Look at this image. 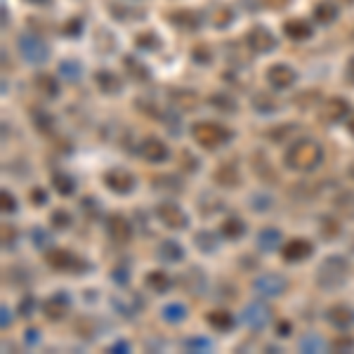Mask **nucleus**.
Listing matches in <instances>:
<instances>
[{"instance_id":"1","label":"nucleus","mask_w":354,"mask_h":354,"mask_svg":"<svg viewBox=\"0 0 354 354\" xmlns=\"http://www.w3.org/2000/svg\"><path fill=\"white\" fill-rule=\"evenodd\" d=\"M322 161H324L322 145L314 140H307V137L295 140L286 149V153H283V163H286L290 170H298V173H310V170L319 168Z\"/></svg>"},{"instance_id":"2","label":"nucleus","mask_w":354,"mask_h":354,"mask_svg":"<svg viewBox=\"0 0 354 354\" xmlns=\"http://www.w3.org/2000/svg\"><path fill=\"white\" fill-rule=\"evenodd\" d=\"M192 137L198 147H203V149H208V151H215V149H220V147H225L227 142H232L234 133L220 123L201 121V123L192 125Z\"/></svg>"},{"instance_id":"3","label":"nucleus","mask_w":354,"mask_h":354,"mask_svg":"<svg viewBox=\"0 0 354 354\" xmlns=\"http://www.w3.org/2000/svg\"><path fill=\"white\" fill-rule=\"evenodd\" d=\"M347 274H350V262L342 255H328L317 267V283L326 290H335L347 281Z\"/></svg>"},{"instance_id":"4","label":"nucleus","mask_w":354,"mask_h":354,"mask_svg":"<svg viewBox=\"0 0 354 354\" xmlns=\"http://www.w3.org/2000/svg\"><path fill=\"white\" fill-rule=\"evenodd\" d=\"M19 53L28 64H43L48 59V45L33 33H24L19 36Z\"/></svg>"},{"instance_id":"5","label":"nucleus","mask_w":354,"mask_h":354,"mask_svg":"<svg viewBox=\"0 0 354 354\" xmlns=\"http://www.w3.org/2000/svg\"><path fill=\"white\" fill-rule=\"evenodd\" d=\"M253 288L255 293H260L262 298H279V295L286 293L288 288V281L286 277H281V274H262L253 281Z\"/></svg>"},{"instance_id":"6","label":"nucleus","mask_w":354,"mask_h":354,"mask_svg":"<svg viewBox=\"0 0 354 354\" xmlns=\"http://www.w3.org/2000/svg\"><path fill=\"white\" fill-rule=\"evenodd\" d=\"M156 215H158V220L168 227V230H187V225H189L185 210H182L180 205L173 203V201L158 203L156 205Z\"/></svg>"},{"instance_id":"7","label":"nucleus","mask_w":354,"mask_h":354,"mask_svg":"<svg viewBox=\"0 0 354 354\" xmlns=\"http://www.w3.org/2000/svg\"><path fill=\"white\" fill-rule=\"evenodd\" d=\"M45 260H48V265L53 267V270H59V272H83L85 270L83 262L78 260L71 250H64V248H53L48 255H45Z\"/></svg>"},{"instance_id":"8","label":"nucleus","mask_w":354,"mask_h":354,"mask_svg":"<svg viewBox=\"0 0 354 354\" xmlns=\"http://www.w3.org/2000/svg\"><path fill=\"white\" fill-rule=\"evenodd\" d=\"M243 322L248 324L253 330H262L267 326V324L272 322V310L270 305H265L262 300H255L250 302L248 307L243 310Z\"/></svg>"},{"instance_id":"9","label":"nucleus","mask_w":354,"mask_h":354,"mask_svg":"<svg viewBox=\"0 0 354 354\" xmlns=\"http://www.w3.org/2000/svg\"><path fill=\"white\" fill-rule=\"evenodd\" d=\"M245 43H248V48L253 50V53H258V55H267V53H272V50L277 48V38H274L265 26H253V28H250L248 36H245Z\"/></svg>"},{"instance_id":"10","label":"nucleus","mask_w":354,"mask_h":354,"mask_svg":"<svg viewBox=\"0 0 354 354\" xmlns=\"http://www.w3.org/2000/svg\"><path fill=\"white\" fill-rule=\"evenodd\" d=\"M104 182L113 194H130L137 185L135 175L125 168H111L109 173L104 175Z\"/></svg>"},{"instance_id":"11","label":"nucleus","mask_w":354,"mask_h":354,"mask_svg":"<svg viewBox=\"0 0 354 354\" xmlns=\"http://www.w3.org/2000/svg\"><path fill=\"white\" fill-rule=\"evenodd\" d=\"M106 232H109V236L118 243H128L130 239H133V225H130V220L121 213H113L106 218Z\"/></svg>"},{"instance_id":"12","label":"nucleus","mask_w":354,"mask_h":354,"mask_svg":"<svg viewBox=\"0 0 354 354\" xmlns=\"http://www.w3.org/2000/svg\"><path fill=\"white\" fill-rule=\"evenodd\" d=\"M314 245L307 239H293L281 248V255L286 262H305L307 258H312Z\"/></svg>"},{"instance_id":"13","label":"nucleus","mask_w":354,"mask_h":354,"mask_svg":"<svg viewBox=\"0 0 354 354\" xmlns=\"http://www.w3.org/2000/svg\"><path fill=\"white\" fill-rule=\"evenodd\" d=\"M350 116V102L342 100V97H333L324 104L322 109V121L324 123H340Z\"/></svg>"},{"instance_id":"14","label":"nucleus","mask_w":354,"mask_h":354,"mask_svg":"<svg viewBox=\"0 0 354 354\" xmlns=\"http://www.w3.org/2000/svg\"><path fill=\"white\" fill-rule=\"evenodd\" d=\"M295 71L286 64H274L270 66V71H267V81L274 90H288L290 85L295 83Z\"/></svg>"},{"instance_id":"15","label":"nucleus","mask_w":354,"mask_h":354,"mask_svg":"<svg viewBox=\"0 0 354 354\" xmlns=\"http://www.w3.org/2000/svg\"><path fill=\"white\" fill-rule=\"evenodd\" d=\"M68 305H71V300H68L66 293H55L53 298H48V302L43 305L45 319H50V322H62L68 314Z\"/></svg>"},{"instance_id":"16","label":"nucleus","mask_w":354,"mask_h":354,"mask_svg":"<svg viewBox=\"0 0 354 354\" xmlns=\"http://www.w3.org/2000/svg\"><path fill=\"white\" fill-rule=\"evenodd\" d=\"M140 153H142V158H147L149 163H161L168 158L170 151L158 137H147V140L140 145Z\"/></svg>"},{"instance_id":"17","label":"nucleus","mask_w":354,"mask_h":354,"mask_svg":"<svg viewBox=\"0 0 354 354\" xmlns=\"http://www.w3.org/2000/svg\"><path fill=\"white\" fill-rule=\"evenodd\" d=\"M111 305L116 307V312H121L123 317L133 319L135 314L145 307V302H142V298L137 293H123V295H113Z\"/></svg>"},{"instance_id":"18","label":"nucleus","mask_w":354,"mask_h":354,"mask_svg":"<svg viewBox=\"0 0 354 354\" xmlns=\"http://www.w3.org/2000/svg\"><path fill=\"white\" fill-rule=\"evenodd\" d=\"M170 24L177 26L180 31L192 33L201 26V17L194 12V10H173V12H170Z\"/></svg>"},{"instance_id":"19","label":"nucleus","mask_w":354,"mask_h":354,"mask_svg":"<svg viewBox=\"0 0 354 354\" xmlns=\"http://www.w3.org/2000/svg\"><path fill=\"white\" fill-rule=\"evenodd\" d=\"M170 102L177 111H194L198 106V95L189 88H177L170 90Z\"/></svg>"},{"instance_id":"20","label":"nucleus","mask_w":354,"mask_h":354,"mask_svg":"<svg viewBox=\"0 0 354 354\" xmlns=\"http://www.w3.org/2000/svg\"><path fill=\"white\" fill-rule=\"evenodd\" d=\"M215 182H218L220 187H239L241 185V175H239V170H236V165L234 163H222L218 170H215Z\"/></svg>"},{"instance_id":"21","label":"nucleus","mask_w":354,"mask_h":354,"mask_svg":"<svg viewBox=\"0 0 354 354\" xmlns=\"http://www.w3.org/2000/svg\"><path fill=\"white\" fill-rule=\"evenodd\" d=\"M283 31H286V36L293 38V41H305V38L312 36V24L307 19H290L283 24Z\"/></svg>"},{"instance_id":"22","label":"nucleus","mask_w":354,"mask_h":354,"mask_svg":"<svg viewBox=\"0 0 354 354\" xmlns=\"http://www.w3.org/2000/svg\"><path fill=\"white\" fill-rule=\"evenodd\" d=\"M208 324L215 330H220V333H227V330L234 328L236 319H234V314L227 312V310H213V312L208 314Z\"/></svg>"},{"instance_id":"23","label":"nucleus","mask_w":354,"mask_h":354,"mask_svg":"<svg viewBox=\"0 0 354 354\" xmlns=\"http://www.w3.org/2000/svg\"><path fill=\"white\" fill-rule=\"evenodd\" d=\"M328 322L333 324L335 328H347L354 322V312L347 305H335L328 310Z\"/></svg>"},{"instance_id":"24","label":"nucleus","mask_w":354,"mask_h":354,"mask_svg":"<svg viewBox=\"0 0 354 354\" xmlns=\"http://www.w3.org/2000/svg\"><path fill=\"white\" fill-rule=\"evenodd\" d=\"M220 234L225 239H230V241H239V239L245 234V222L241 218H227L225 222H222Z\"/></svg>"},{"instance_id":"25","label":"nucleus","mask_w":354,"mask_h":354,"mask_svg":"<svg viewBox=\"0 0 354 354\" xmlns=\"http://www.w3.org/2000/svg\"><path fill=\"white\" fill-rule=\"evenodd\" d=\"M95 81L100 85L102 93H106V95H116L118 90H121V78L111 71H97Z\"/></svg>"},{"instance_id":"26","label":"nucleus","mask_w":354,"mask_h":354,"mask_svg":"<svg viewBox=\"0 0 354 354\" xmlns=\"http://www.w3.org/2000/svg\"><path fill=\"white\" fill-rule=\"evenodd\" d=\"M158 258L165 260V262H177V260H182L185 258V250H182V245L173 241V239H168V241H163L161 245H158Z\"/></svg>"},{"instance_id":"27","label":"nucleus","mask_w":354,"mask_h":354,"mask_svg":"<svg viewBox=\"0 0 354 354\" xmlns=\"http://www.w3.org/2000/svg\"><path fill=\"white\" fill-rule=\"evenodd\" d=\"M279 243H281V232L279 230H274V227H267V230H262L258 234V245H260V250H277L279 248Z\"/></svg>"},{"instance_id":"28","label":"nucleus","mask_w":354,"mask_h":354,"mask_svg":"<svg viewBox=\"0 0 354 354\" xmlns=\"http://www.w3.org/2000/svg\"><path fill=\"white\" fill-rule=\"evenodd\" d=\"M147 286H149L153 293H165L170 288V277L161 270H153L147 274Z\"/></svg>"},{"instance_id":"29","label":"nucleus","mask_w":354,"mask_h":354,"mask_svg":"<svg viewBox=\"0 0 354 354\" xmlns=\"http://www.w3.org/2000/svg\"><path fill=\"white\" fill-rule=\"evenodd\" d=\"M161 317H163V322H168V324H180V322H185V317H187V307L180 305V302H170V305H165L161 310Z\"/></svg>"},{"instance_id":"30","label":"nucleus","mask_w":354,"mask_h":354,"mask_svg":"<svg viewBox=\"0 0 354 354\" xmlns=\"http://www.w3.org/2000/svg\"><path fill=\"white\" fill-rule=\"evenodd\" d=\"M36 88H38V93L45 95V97H57L59 95V85H57V81L53 76H48V73H41V76L36 78Z\"/></svg>"},{"instance_id":"31","label":"nucleus","mask_w":354,"mask_h":354,"mask_svg":"<svg viewBox=\"0 0 354 354\" xmlns=\"http://www.w3.org/2000/svg\"><path fill=\"white\" fill-rule=\"evenodd\" d=\"M210 104H213L215 109L225 111V113H234V111L239 109V104L234 102V97H232V95H227V93H215V95H210Z\"/></svg>"},{"instance_id":"32","label":"nucleus","mask_w":354,"mask_h":354,"mask_svg":"<svg viewBox=\"0 0 354 354\" xmlns=\"http://www.w3.org/2000/svg\"><path fill=\"white\" fill-rule=\"evenodd\" d=\"M123 64H125L128 73L135 78V81H149V68L142 64V62H137L135 57H125Z\"/></svg>"},{"instance_id":"33","label":"nucleus","mask_w":354,"mask_h":354,"mask_svg":"<svg viewBox=\"0 0 354 354\" xmlns=\"http://www.w3.org/2000/svg\"><path fill=\"white\" fill-rule=\"evenodd\" d=\"M53 185H55V189L62 194V196H71L73 189H76V182H73V177L66 175V173H55L53 175Z\"/></svg>"},{"instance_id":"34","label":"nucleus","mask_w":354,"mask_h":354,"mask_svg":"<svg viewBox=\"0 0 354 354\" xmlns=\"http://www.w3.org/2000/svg\"><path fill=\"white\" fill-rule=\"evenodd\" d=\"M76 333L81 335L83 340H93L97 333H100V328H97V322L90 317H83L76 322Z\"/></svg>"},{"instance_id":"35","label":"nucleus","mask_w":354,"mask_h":354,"mask_svg":"<svg viewBox=\"0 0 354 354\" xmlns=\"http://www.w3.org/2000/svg\"><path fill=\"white\" fill-rule=\"evenodd\" d=\"M335 208H338L345 218H354V194L340 192L338 196H335Z\"/></svg>"},{"instance_id":"36","label":"nucleus","mask_w":354,"mask_h":354,"mask_svg":"<svg viewBox=\"0 0 354 354\" xmlns=\"http://www.w3.org/2000/svg\"><path fill=\"white\" fill-rule=\"evenodd\" d=\"M314 17H317V21H322V24H330V21H335V17H338V10L330 3H319L317 8H314Z\"/></svg>"},{"instance_id":"37","label":"nucleus","mask_w":354,"mask_h":354,"mask_svg":"<svg viewBox=\"0 0 354 354\" xmlns=\"http://www.w3.org/2000/svg\"><path fill=\"white\" fill-rule=\"evenodd\" d=\"M232 19H234L232 8H227V5H218V8H215V12H213V24L215 26L225 28V26L232 24Z\"/></svg>"},{"instance_id":"38","label":"nucleus","mask_w":354,"mask_h":354,"mask_svg":"<svg viewBox=\"0 0 354 354\" xmlns=\"http://www.w3.org/2000/svg\"><path fill=\"white\" fill-rule=\"evenodd\" d=\"M196 245H198V250H203V253H213V250L218 248V239H215V234H210V232H198Z\"/></svg>"},{"instance_id":"39","label":"nucleus","mask_w":354,"mask_h":354,"mask_svg":"<svg viewBox=\"0 0 354 354\" xmlns=\"http://www.w3.org/2000/svg\"><path fill=\"white\" fill-rule=\"evenodd\" d=\"M340 234V222L333 220V218H322V236L326 239V241H333V239H338Z\"/></svg>"},{"instance_id":"40","label":"nucleus","mask_w":354,"mask_h":354,"mask_svg":"<svg viewBox=\"0 0 354 354\" xmlns=\"http://www.w3.org/2000/svg\"><path fill=\"white\" fill-rule=\"evenodd\" d=\"M324 340L319 338V335H305V338L300 340V352H324Z\"/></svg>"},{"instance_id":"41","label":"nucleus","mask_w":354,"mask_h":354,"mask_svg":"<svg viewBox=\"0 0 354 354\" xmlns=\"http://www.w3.org/2000/svg\"><path fill=\"white\" fill-rule=\"evenodd\" d=\"M253 106L255 109H258L260 113H272V111H277L279 109V104L274 100H270V97L267 95H258L253 100Z\"/></svg>"},{"instance_id":"42","label":"nucleus","mask_w":354,"mask_h":354,"mask_svg":"<svg viewBox=\"0 0 354 354\" xmlns=\"http://www.w3.org/2000/svg\"><path fill=\"white\" fill-rule=\"evenodd\" d=\"M137 45H140L142 50H149V53H153V50H158L161 41H158L151 31H147V33H142V36H137Z\"/></svg>"},{"instance_id":"43","label":"nucleus","mask_w":354,"mask_h":354,"mask_svg":"<svg viewBox=\"0 0 354 354\" xmlns=\"http://www.w3.org/2000/svg\"><path fill=\"white\" fill-rule=\"evenodd\" d=\"M330 350L333 352H350L354 350V338L352 335H340V338H335L330 342Z\"/></svg>"},{"instance_id":"44","label":"nucleus","mask_w":354,"mask_h":354,"mask_svg":"<svg viewBox=\"0 0 354 354\" xmlns=\"http://www.w3.org/2000/svg\"><path fill=\"white\" fill-rule=\"evenodd\" d=\"M53 227L55 230H68L71 227V215L66 210H55L53 213Z\"/></svg>"},{"instance_id":"45","label":"nucleus","mask_w":354,"mask_h":354,"mask_svg":"<svg viewBox=\"0 0 354 354\" xmlns=\"http://www.w3.org/2000/svg\"><path fill=\"white\" fill-rule=\"evenodd\" d=\"M62 76L68 78V81H76L78 76H81V71H78V64L76 62H62Z\"/></svg>"},{"instance_id":"46","label":"nucleus","mask_w":354,"mask_h":354,"mask_svg":"<svg viewBox=\"0 0 354 354\" xmlns=\"http://www.w3.org/2000/svg\"><path fill=\"white\" fill-rule=\"evenodd\" d=\"M0 205H3V213H15L17 210V201L10 192H3L0 194Z\"/></svg>"},{"instance_id":"47","label":"nucleus","mask_w":354,"mask_h":354,"mask_svg":"<svg viewBox=\"0 0 354 354\" xmlns=\"http://www.w3.org/2000/svg\"><path fill=\"white\" fill-rule=\"evenodd\" d=\"M185 345H187V350H192V352H198V350L208 352L210 350V342L205 338H192V340H187Z\"/></svg>"},{"instance_id":"48","label":"nucleus","mask_w":354,"mask_h":354,"mask_svg":"<svg viewBox=\"0 0 354 354\" xmlns=\"http://www.w3.org/2000/svg\"><path fill=\"white\" fill-rule=\"evenodd\" d=\"M33 307H36V300H33V295H24L19 302V314L21 317H31Z\"/></svg>"},{"instance_id":"49","label":"nucleus","mask_w":354,"mask_h":354,"mask_svg":"<svg viewBox=\"0 0 354 354\" xmlns=\"http://www.w3.org/2000/svg\"><path fill=\"white\" fill-rule=\"evenodd\" d=\"M81 19H73V21H68V24L64 26V36H78L81 33Z\"/></svg>"},{"instance_id":"50","label":"nucleus","mask_w":354,"mask_h":354,"mask_svg":"<svg viewBox=\"0 0 354 354\" xmlns=\"http://www.w3.org/2000/svg\"><path fill=\"white\" fill-rule=\"evenodd\" d=\"M194 59H196V62H203V64H208V62H210L208 48H194Z\"/></svg>"},{"instance_id":"51","label":"nucleus","mask_w":354,"mask_h":354,"mask_svg":"<svg viewBox=\"0 0 354 354\" xmlns=\"http://www.w3.org/2000/svg\"><path fill=\"white\" fill-rule=\"evenodd\" d=\"M31 196H33V203H36V205H43L45 201H48V196H45L43 189H33Z\"/></svg>"},{"instance_id":"52","label":"nucleus","mask_w":354,"mask_h":354,"mask_svg":"<svg viewBox=\"0 0 354 354\" xmlns=\"http://www.w3.org/2000/svg\"><path fill=\"white\" fill-rule=\"evenodd\" d=\"M109 352H113V354H121V352H128V342H123V340H121V342H116V345H113V347H111V350H109Z\"/></svg>"},{"instance_id":"53","label":"nucleus","mask_w":354,"mask_h":354,"mask_svg":"<svg viewBox=\"0 0 354 354\" xmlns=\"http://www.w3.org/2000/svg\"><path fill=\"white\" fill-rule=\"evenodd\" d=\"M279 335H281V338H286V335H290V324H288V322H281V324H279Z\"/></svg>"},{"instance_id":"54","label":"nucleus","mask_w":354,"mask_h":354,"mask_svg":"<svg viewBox=\"0 0 354 354\" xmlns=\"http://www.w3.org/2000/svg\"><path fill=\"white\" fill-rule=\"evenodd\" d=\"M3 328H8L10 326V322H12V319H10V312H8V307H3Z\"/></svg>"},{"instance_id":"55","label":"nucleus","mask_w":354,"mask_h":354,"mask_svg":"<svg viewBox=\"0 0 354 354\" xmlns=\"http://www.w3.org/2000/svg\"><path fill=\"white\" fill-rule=\"evenodd\" d=\"M347 78H350V83L354 85V57L350 59V64H347Z\"/></svg>"},{"instance_id":"56","label":"nucleus","mask_w":354,"mask_h":354,"mask_svg":"<svg viewBox=\"0 0 354 354\" xmlns=\"http://www.w3.org/2000/svg\"><path fill=\"white\" fill-rule=\"evenodd\" d=\"M38 330H26V342H36L38 340Z\"/></svg>"},{"instance_id":"57","label":"nucleus","mask_w":354,"mask_h":354,"mask_svg":"<svg viewBox=\"0 0 354 354\" xmlns=\"http://www.w3.org/2000/svg\"><path fill=\"white\" fill-rule=\"evenodd\" d=\"M347 130H350V135L354 137V116H350V121H347Z\"/></svg>"},{"instance_id":"58","label":"nucleus","mask_w":354,"mask_h":354,"mask_svg":"<svg viewBox=\"0 0 354 354\" xmlns=\"http://www.w3.org/2000/svg\"><path fill=\"white\" fill-rule=\"evenodd\" d=\"M347 175H350V177H352V180H354V161L350 163V168H347Z\"/></svg>"},{"instance_id":"59","label":"nucleus","mask_w":354,"mask_h":354,"mask_svg":"<svg viewBox=\"0 0 354 354\" xmlns=\"http://www.w3.org/2000/svg\"><path fill=\"white\" fill-rule=\"evenodd\" d=\"M28 3H36V5H43V3H48V0H28Z\"/></svg>"},{"instance_id":"60","label":"nucleus","mask_w":354,"mask_h":354,"mask_svg":"<svg viewBox=\"0 0 354 354\" xmlns=\"http://www.w3.org/2000/svg\"><path fill=\"white\" fill-rule=\"evenodd\" d=\"M342 3H347V5H350V3H354V0H342Z\"/></svg>"}]
</instances>
